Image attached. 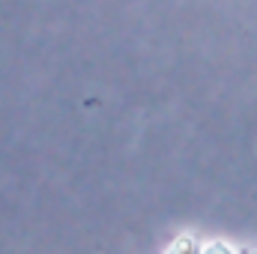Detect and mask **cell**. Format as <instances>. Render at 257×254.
Here are the masks:
<instances>
[{
	"label": "cell",
	"mask_w": 257,
	"mask_h": 254,
	"mask_svg": "<svg viewBox=\"0 0 257 254\" xmlns=\"http://www.w3.org/2000/svg\"><path fill=\"white\" fill-rule=\"evenodd\" d=\"M168 254H200V251H197V245H194L192 236H180V239L168 248Z\"/></svg>",
	"instance_id": "obj_1"
},
{
	"label": "cell",
	"mask_w": 257,
	"mask_h": 254,
	"mask_svg": "<svg viewBox=\"0 0 257 254\" xmlns=\"http://www.w3.org/2000/svg\"><path fill=\"white\" fill-rule=\"evenodd\" d=\"M200 254H233V251H230L224 242H212V245H206V248H203Z\"/></svg>",
	"instance_id": "obj_2"
},
{
	"label": "cell",
	"mask_w": 257,
	"mask_h": 254,
	"mask_svg": "<svg viewBox=\"0 0 257 254\" xmlns=\"http://www.w3.org/2000/svg\"><path fill=\"white\" fill-rule=\"evenodd\" d=\"M242 254H257V251H248V248H245V251H242Z\"/></svg>",
	"instance_id": "obj_3"
}]
</instances>
